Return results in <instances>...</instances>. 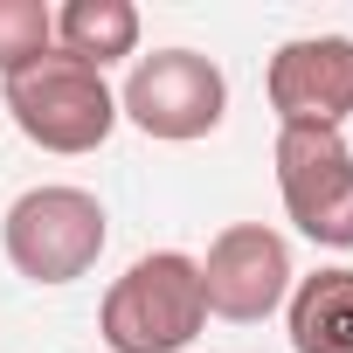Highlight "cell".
<instances>
[{"instance_id": "cell-1", "label": "cell", "mask_w": 353, "mask_h": 353, "mask_svg": "<svg viewBox=\"0 0 353 353\" xmlns=\"http://www.w3.org/2000/svg\"><path fill=\"white\" fill-rule=\"evenodd\" d=\"M208 325L201 298V263L181 250H152L139 256L97 305V332L111 353H188Z\"/></svg>"}, {"instance_id": "cell-2", "label": "cell", "mask_w": 353, "mask_h": 353, "mask_svg": "<svg viewBox=\"0 0 353 353\" xmlns=\"http://www.w3.org/2000/svg\"><path fill=\"white\" fill-rule=\"evenodd\" d=\"M0 90H8V118L21 125V139L42 152H97L118 125V90L104 83V70H90L63 49L0 77Z\"/></svg>"}, {"instance_id": "cell-3", "label": "cell", "mask_w": 353, "mask_h": 353, "mask_svg": "<svg viewBox=\"0 0 353 353\" xmlns=\"http://www.w3.org/2000/svg\"><path fill=\"white\" fill-rule=\"evenodd\" d=\"M104 201L90 188H28L0 222V250L28 284H77L104 256Z\"/></svg>"}, {"instance_id": "cell-4", "label": "cell", "mask_w": 353, "mask_h": 353, "mask_svg": "<svg viewBox=\"0 0 353 353\" xmlns=\"http://www.w3.org/2000/svg\"><path fill=\"white\" fill-rule=\"evenodd\" d=\"M229 111V83L208 56L194 49H152L132 63L125 90H118V118H132L145 139H166V145H188V139H208Z\"/></svg>"}, {"instance_id": "cell-5", "label": "cell", "mask_w": 353, "mask_h": 353, "mask_svg": "<svg viewBox=\"0 0 353 353\" xmlns=\"http://www.w3.org/2000/svg\"><path fill=\"white\" fill-rule=\"evenodd\" d=\"M277 194L298 236L319 250H353V145L339 132H277Z\"/></svg>"}, {"instance_id": "cell-6", "label": "cell", "mask_w": 353, "mask_h": 353, "mask_svg": "<svg viewBox=\"0 0 353 353\" xmlns=\"http://www.w3.org/2000/svg\"><path fill=\"white\" fill-rule=\"evenodd\" d=\"M201 298L215 319L229 325H256L270 319L284 298H291V243L263 222H236L208 243V263H201Z\"/></svg>"}, {"instance_id": "cell-7", "label": "cell", "mask_w": 353, "mask_h": 353, "mask_svg": "<svg viewBox=\"0 0 353 353\" xmlns=\"http://www.w3.org/2000/svg\"><path fill=\"white\" fill-rule=\"evenodd\" d=\"M270 111L277 132H339L353 118V42L346 35H298L270 56Z\"/></svg>"}, {"instance_id": "cell-8", "label": "cell", "mask_w": 353, "mask_h": 353, "mask_svg": "<svg viewBox=\"0 0 353 353\" xmlns=\"http://www.w3.org/2000/svg\"><path fill=\"white\" fill-rule=\"evenodd\" d=\"M284 319L298 353H353V270L332 263L319 277H298L284 298Z\"/></svg>"}, {"instance_id": "cell-9", "label": "cell", "mask_w": 353, "mask_h": 353, "mask_svg": "<svg viewBox=\"0 0 353 353\" xmlns=\"http://www.w3.org/2000/svg\"><path fill=\"white\" fill-rule=\"evenodd\" d=\"M56 49L104 70L139 49V8L132 0H63L56 8Z\"/></svg>"}, {"instance_id": "cell-10", "label": "cell", "mask_w": 353, "mask_h": 353, "mask_svg": "<svg viewBox=\"0 0 353 353\" xmlns=\"http://www.w3.org/2000/svg\"><path fill=\"white\" fill-rule=\"evenodd\" d=\"M49 49H56V14L42 0H0V77L28 70Z\"/></svg>"}]
</instances>
